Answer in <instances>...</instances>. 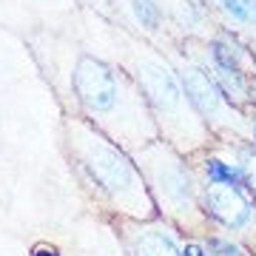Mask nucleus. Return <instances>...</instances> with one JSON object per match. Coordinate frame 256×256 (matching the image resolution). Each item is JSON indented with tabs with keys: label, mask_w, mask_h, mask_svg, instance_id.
<instances>
[{
	"label": "nucleus",
	"mask_w": 256,
	"mask_h": 256,
	"mask_svg": "<svg viewBox=\"0 0 256 256\" xmlns=\"http://www.w3.org/2000/svg\"><path fill=\"white\" fill-rule=\"evenodd\" d=\"M66 142L68 154L77 162L86 182L97 188L100 196L120 208L122 214L140 216V208H151L146 196V185L140 180L134 162L114 146L97 126H92L86 117H68L66 120ZM146 216V214H142Z\"/></svg>",
	"instance_id": "obj_1"
},
{
	"label": "nucleus",
	"mask_w": 256,
	"mask_h": 256,
	"mask_svg": "<svg viewBox=\"0 0 256 256\" xmlns=\"http://www.w3.org/2000/svg\"><path fill=\"white\" fill-rule=\"evenodd\" d=\"M72 88L82 117L100 128L102 134L108 131L122 140L120 117L128 108V92L122 74L100 57L80 54L72 68Z\"/></svg>",
	"instance_id": "obj_2"
},
{
	"label": "nucleus",
	"mask_w": 256,
	"mask_h": 256,
	"mask_svg": "<svg viewBox=\"0 0 256 256\" xmlns=\"http://www.w3.org/2000/svg\"><path fill=\"white\" fill-rule=\"evenodd\" d=\"M202 202H205L208 216H214L216 222H222L230 230H242L248 222L254 220V205L248 202L245 191L236 188V185L210 182L205 188V194H202Z\"/></svg>",
	"instance_id": "obj_3"
},
{
	"label": "nucleus",
	"mask_w": 256,
	"mask_h": 256,
	"mask_svg": "<svg viewBox=\"0 0 256 256\" xmlns=\"http://www.w3.org/2000/svg\"><path fill=\"white\" fill-rule=\"evenodd\" d=\"M140 88L160 114H174L185 102L182 82L174 77L171 68H165L162 63H154V60L140 63Z\"/></svg>",
	"instance_id": "obj_4"
},
{
	"label": "nucleus",
	"mask_w": 256,
	"mask_h": 256,
	"mask_svg": "<svg viewBox=\"0 0 256 256\" xmlns=\"http://www.w3.org/2000/svg\"><path fill=\"white\" fill-rule=\"evenodd\" d=\"M180 82H182L185 100L191 102L205 120H216L220 111L228 106V94L222 92L220 82L214 80L210 74H205L202 68H185Z\"/></svg>",
	"instance_id": "obj_5"
},
{
	"label": "nucleus",
	"mask_w": 256,
	"mask_h": 256,
	"mask_svg": "<svg viewBox=\"0 0 256 256\" xmlns=\"http://www.w3.org/2000/svg\"><path fill=\"white\" fill-rule=\"evenodd\" d=\"M151 165H156L154 180H156L160 194L165 196V202L174 205L176 210H188V205H191V200H194V185H191L188 171H185V165L162 162V160H154Z\"/></svg>",
	"instance_id": "obj_6"
},
{
	"label": "nucleus",
	"mask_w": 256,
	"mask_h": 256,
	"mask_svg": "<svg viewBox=\"0 0 256 256\" xmlns=\"http://www.w3.org/2000/svg\"><path fill=\"white\" fill-rule=\"evenodd\" d=\"M128 248H131V256H182V248L176 245L174 234L156 228V225H148L131 234Z\"/></svg>",
	"instance_id": "obj_7"
},
{
	"label": "nucleus",
	"mask_w": 256,
	"mask_h": 256,
	"mask_svg": "<svg viewBox=\"0 0 256 256\" xmlns=\"http://www.w3.org/2000/svg\"><path fill=\"white\" fill-rule=\"evenodd\" d=\"M202 171L208 176V182H220V185H236V188H248L245 185V174H242V168L239 162H225L220 156H208L205 165H202Z\"/></svg>",
	"instance_id": "obj_8"
},
{
	"label": "nucleus",
	"mask_w": 256,
	"mask_h": 256,
	"mask_svg": "<svg viewBox=\"0 0 256 256\" xmlns=\"http://www.w3.org/2000/svg\"><path fill=\"white\" fill-rule=\"evenodd\" d=\"M210 54L216 60V68H220L225 77H234V80H236L239 77V60H236V54H234V48L220 43V40H214V43H210Z\"/></svg>",
	"instance_id": "obj_9"
},
{
	"label": "nucleus",
	"mask_w": 256,
	"mask_h": 256,
	"mask_svg": "<svg viewBox=\"0 0 256 256\" xmlns=\"http://www.w3.org/2000/svg\"><path fill=\"white\" fill-rule=\"evenodd\" d=\"M236 23H256V0H220Z\"/></svg>",
	"instance_id": "obj_10"
},
{
	"label": "nucleus",
	"mask_w": 256,
	"mask_h": 256,
	"mask_svg": "<svg viewBox=\"0 0 256 256\" xmlns=\"http://www.w3.org/2000/svg\"><path fill=\"white\" fill-rule=\"evenodd\" d=\"M134 12H137L140 23L146 28H156V23H160V6H154V0H134Z\"/></svg>",
	"instance_id": "obj_11"
},
{
	"label": "nucleus",
	"mask_w": 256,
	"mask_h": 256,
	"mask_svg": "<svg viewBox=\"0 0 256 256\" xmlns=\"http://www.w3.org/2000/svg\"><path fill=\"white\" fill-rule=\"evenodd\" d=\"M208 256H245V254H242L234 242H225V239L210 236L208 239Z\"/></svg>",
	"instance_id": "obj_12"
},
{
	"label": "nucleus",
	"mask_w": 256,
	"mask_h": 256,
	"mask_svg": "<svg viewBox=\"0 0 256 256\" xmlns=\"http://www.w3.org/2000/svg\"><path fill=\"white\" fill-rule=\"evenodd\" d=\"M239 168L245 174V185L256 191V151H245L242 160H239Z\"/></svg>",
	"instance_id": "obj_13"
},
{
	"label": "nucleus",
	"mask_w": 256,
	"mask_h": 256,
	"mask_svg": "<svg viewBox=\"0 0 256 256\" xmlns=\"http://www.w3.org/2000/svg\"><path fill=\"white\" fill-rule=\"evenodd\" d=\"M182 256H208L205 254V248L196 245V242H188V245L182 248Z\"/></svg>",
	"instance_id": "obj_14"
},
{
	"label": "nucleus",
	"mask_w": 256,
	"mask_h": 256,
	"mask_svg": "<svg viewBox=\"0 0 256 256\" xmlns=\"http://www.w3.org/2000/svg\"><path fill=\"white\" fill-rule=\"evenodd\" d=\"M32 256H60V250L52 245H37L34 250H32Z\"/></svg>",
	"instance_id": "obj_15"
},
{
	"label": "nucleus",
	"mask_w": 256,
	"mask_h": 256,
	"mask_svg": "<svg viewBox=\"0 0 256 256\" xmlns=\"http://www.w3.org/2000/svg\"><path fill=\"white\" fill-rule=\"evenodd\" d=\"M250 131H254V140H256V117H254V122H250Z\"/></svg>",
	"instance_id": "obj_16"
}]
</instances>
